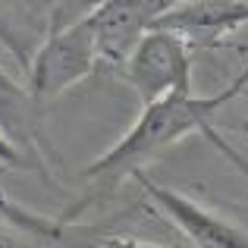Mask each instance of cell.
I'll use <instances>...</instances> for the list:
<instances>
[{
	"label": "cell",
	"instance_id": "3957f363",
	"mask_svg": "<svg viewBox=\"0 0 248 248\" xmlns=\"http://www.w3.org/2000/svg\"><path fill=\"white\" fill-rule=\"evenodd\" d=\"M192 44L176 31L154 29L123 63V79L135 88L141 107L176 94H192Z\"/></svg>",
	"mask_w": 248,
	"mask_h": 248
},
{
	"label": "cell",
	"instance_id": "ba28073f",
	"mask_svg": "<svg viewBox=\"0 0 248 248\" xmlns=\"http://www.w3.org/2000/svg\"><path fill=\"white\" fill-rule=\"evenodd\" d=\"M0 164H3L6 170H25V167H31L29 160H25V154L19 151V148L13 145L3 132H0Z\"/></svg>",
	"mask_w": 248,
	"mask_h": 248
},
{
	"label": "cell",
	"instance_id": "5b68a950",
	"mask_svg": "<svg viewBox=\"0 0 248 248\" xmlns=\"http://www.w3.org/2000/svg\"><path fill=\"white\" fill-rule=\"evenodd\" d=\"M132 179L141 186L148 201L176 230H182V236L195 248H248V226L236 223V220H226L223 214L211 211L201 201L188 198V195L176 192V188L154 182L145 170H139Z\"/></svg>",
	"mask_w": 248,
	"mask_h": 248
},
{
	"label": "cell",
	"instance_id": "52a82bcc",
	"mask_svg": "<svg viewBox=\"0 0 248 248\" xmlns=\"http://www.w3.org/2000/svg\"><path fill=\"white\" fill-rule=\"evenodd\" d=\"M0 132L25 154L31 170H41L35 145V101L25 85L10 79L3 66H0Z\"/></svg>",
	"mask_w": 248,
	"mask_h": 248
},
{
	"label": "cell",
	"instance_id": "7a4b0ae2",
	"mask_svg": "<svg viewBox=\"0 0 248 248\" xmlns=\"http://www.w3.org/2000/svg\"><path fill=\"white\" fill-rule=\"evenodd\" d=\"M97 66L101 63L88 16H79L69 25H54L25 60V88L35 104L54 101L76 82L88 79Z\"/></svg>",
	"mask_w": 248,
	"mask_h": 248
},
{
	"label": "cell",
	"instance_id": "8992f818",
	"mask_svg": "<svg viewBox=\"0 0 248 248\" xmlns=\"http://www.w3.org/2000/svg\"><path fill=\"white\" fill-rule=\"evenodd\" d=\"M242 25H248V3H239V0H188V3H173L154 29L176 31L179 38L192 44V50H211L226 44V38Z\"/></svg>",
	"mask_w": 248,
	"mask_h": 248
},
{
	"label": "cell",
	"instance_id": "9c48e42d",
	"mask_svg": "<svg viewBox=\"0 0 248 248\" xmlns=\"http://www.w3.org/2000/svg\"><path fill=\"white\" fill-rule=\"evenodd\" d=\"M97 248H173V245L145 242V239H135V236H107L97 242Z\"/></svg>",
	"mask_w": 248,
	"mask_h": 248
},
{
	"label": "cell",
	"instance_id": "30bf717a",
	"mask_svg": "<svg viewBox=\"0 0 248 248\" xmlns=\"http://www.w3.org/2000/svg\"><path fill=\"white\" fill-rule=\"evenodd\" d=\"M0 248H38V245H31V242H19L16 236H10V232L0 230Z\"/></svg>",
	"mask_w": 248,
	"mask_h": 248
},
{
	"label": "cell",
	"instance_id": "6da1fadb",
	"mask_svg": "<svg viewBox=\"0 0 248 248\" xmlns=\"http://www.w3.org/2000/svg\"><path fill=\"white\" fill-rule=\"evenodd\" d=\"M248 85V69L236 76L226 88H220L217 94H176L167 97L160 104H151V107H141V116L135 120V126L110 148L107 154H101L97 160H91L88 167L82 170V179L88 182V192L82 195L79 204H69L63 211V217L57 220L60 226H69L76 217L85 211L88 204H94L97 198H104L107 192H113V186H120L123 179H132L139 170H145L148 160H154L160 151H167L170 145L182 141L186 135L201 132L207 141L217 139L214 132V116L245 91Z\"/></svg>",
	"mask_w": 248,
	"mask_h": 248
},
{
	"label": "cell",
	"instance_id": "277c9868",
	"mask_svg": "<svg viewBox=\"0 0 248 248\" xmlns=\"http://www.w3.org/2000/svg\"><path fill=\"white\" fill-rule=\"evenodd\" d=\"M176 0H104L94 3L88 16L94 50L101 66H120L132 57V50L141 44L148 31L160 22V16L170 13Z\"/></svg>",
	"mask_w": 248,
	"mask_h": 248
}]
</instances>
